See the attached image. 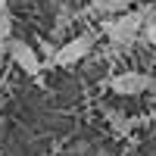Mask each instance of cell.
Returning <instances> with one entry per match:
<instances>
[{
	"instance_id": "1",
	"label": "cell",
	"mask_w": 156,
	"mask_h": 156,
	"mask_svg": "<svg viewBox=\"0 0 156 156\" xmlns=\"http://www.w3.org/2000/svg\"><path fill=\"white\" fill-rule=\"evenodd\" d=\"M147 28V19L144 12H122V16H112L109 22H103V34L109 37L115 47H131Z\"/></svg>"
},
{
	"instance_id": "2",
	"label": "cell",
	"mask_w": 156,
	"mask_h": 156,
	"mask_svg": "<svg viewBox=\"0 0 156 156\" xmlns=\"http://www.w3.org/2000/svg\"><path fill=\"white\" fill-rule=\"evenodd\" d=\"M6 53L12 56V62L25 72V75H31L34 81L41 78V53H37V47H31L28 41H22V37H9L6 41Z\"/></svg>"
},
{
	"instance_id": "3",
	"label": "cell",
	"mask_w": 156,
	"mask_h": 156,
	"mask_svg": "<svg viewBox=\"0 0 156 156\" xmlns=\"http://www.w3.org/2000/svg\"><path fill=\"white\" fill-rule=\"evenodd\" d=\"M106 87L115 90V94H122V97H137V94H144V90L153 87V78L147 72H119V75L106 78Z\"/></svg>"
},
{
	"instance_id": "4",
	"label": "cell",
	"mask_w": 156,
	"mask_h": 156,
	"mask_svg": "<svg viewBox=\"0 0 156 156\" xmlns=\"http://www.w3.org/2000/svg\"><path fill=\"white\" fill-rule=\"evenodd\" d=\"M94 41H97V37L90 34V31L75 34L72 41H66V44L56 50V62H53V66H75V62H81L90 50H94Z\"/></svg>"
},
{
	"instance_id": "5",
	"label": "cell",
	"mask_w": 156,
	"mask_h": 156,
	"mask_svg": "<svg viewBox=\"0 0 156 156\" xmlns=\"http://www.w3.org/2000/svg\"><path fill=\"white\" fill-rule=\"evenodd\" d=\"M131 3H134V0H94V9L106 12V16H122Z\"/></svg>"
},
{
	"instance_id": "6",
	"label": "cell",
	"mask_w": 156,
	"mask_h": 156,
	"mask_svg": "<svg viewBox=\"0 0 156 156\" xmlns=\"http://www.w3.org/2000/svg\"><path fill=\"white\" fill-rule=\"evenodd\" d=\"M9 34H12V16L6 9V12H0V44L9 41Z\"/></svg>"
},
{
	"instance_id": "7",
	"label": "cell",
	"mask_w": 156,
	"mask_h": 156,
	"mask_svg": "<svg viewBox=\"0 0 156 156\" xmlns=\"http://www.w3.org/2000/svg\"><path fill=\"white\" fill-rule=\"evenodd\" d=\"M106 119H109V122H112L115 128H119V131H128V122L122 119V115H119V112H112V109H106Z\"/></svg>"
},
{
	"instance_id": "8",
	"label": "cell",
	"mask_w": 156,
	"mask_h": 156,
	"mask_svg": "<svg viewBox=\"0 0 156 156\" xmlns=\"http://www.w3.org/2000/svg\"><path fill=\"white\" fill-rule=\"evenodd\" d=\"M144 37H147V41H150L153 47H156V22H150L147 28H144Z\"/></svg>"
},
{
	"instance_id": "9",
	"label": "cell",
	"mask_w": 156,
	"mask_h": 156,
	"mask_svg": "<svg viewBox=\"0 0 156 156\" xmlns=\"http://www.w3.org/2000/svg\"><path fill=\"white\" fill-rule=\"evenodd\" d=\"M6 3H9V0H0V12H6Z\"/></svg>"
}]
</instances>
